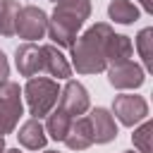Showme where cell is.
<instances>
[{"mask_svg": "<svg viewBox=\"0 0 153 153\" xmlns=\"http://www.w3.org/2000/svg\"><path fill=\"white\" fill-rule=\"evenodd\" d=\"M43 153H57V151H43Z\"/></svg>", "mask_w": 153, "mask_h": 153, "instance_id": "cb8c5ba5", "label": "cell"}, {"mask_svg": "<svg viewBox=\"0 0 153 153\" xmlns=\"http://www.w3.org/2000/svg\"><path fill=\"white\" fill-rule=\"evenodd\" d=\"M108 17L117 24H134L139 19V7L131 0H112L108 5Z\"/></svg>", "mask_w": 153, "mask_h": 153, "instance_id": "2e32d148", "label": "cell"}, {"mask_svg": "<svg viewBox=\"0 0 153 153\" xmlns=\"http://www.w3.org/2000/svg\"><path fill=\"white\" fill-rule=\"evenodd\" d=\"M65 143L67 148L72 151H86L93 146V134H91V124H88V117H74L72 124H69V131L65 136Z\"/></svg>", "mask_w": 153, "mask_h": 153, "instance_id": "7c38bea8", "label": "cell"}, {"mask_svg": "<svg viewBox=\"0 0 153 153\" xmlns=\"http://www.w3.org/2000/svg\"><path fill=\"white\" fill-rule=\"evenodd\" d=\"M7 76H10V62H7L5 53L0 50V84H2V81H7Z\"/></svg>", "mask_w": 153, "mask_h": 153, "instance_id": "ffe728a7", "label": "cell"}, {"mask_svg": "<svg viewBox=\"0 0 153 153\" xmlns=\"http://www.w3.org/2000/svg\"><path fill=\"white\" fill-rule=\"evenodd\" d=\"M124 153H134V151H124Z\"/></svg>", "mask_w": 153, "mask_h": 153, "instance_id": "d4e9b609", "label": "cell"}, {"mask_svg": "<svg viewBox=\"0 0 153 153\" xmlns=\"http://www.w3.org/2000/svg\"><path fill=\"white\" fill-rule=\"evenodd\" d=\"M112 26L108 22H98L93 26H88L74 43H72V67L79 74H98L108 69L105 62V45L108 38L112 36Z\"/></svg>", "mask_w": 153, "mask_h": 153, "instance_id": "6da1fadb", "label": "cell"}, {"mask_svg": "<svg viewBox=\"0 0 153 153\" xmlns=\"http://www.w3.org/2000/svg\"><path fill=\"white\" fill-rule=\"evenodd\" d=\"M108 81L110 86L120 88V91H127V88H139L146 79V72L141 65H136L134 60H127V62H120V65H110L108 69Z\"/></svg>", "mask_w": 153, "mask_h": 153, "instance_id": "ba28073f", "label": "cell"}, {"mask_svg": "<svg viewBox=\"0 0 153 153\" xmlns=\"http://www.w3.org/2000/svg\"><path fill=\"white\" fill-rule=\"evenodd\" d=\"M53 2H57V0H53Z\"/></svg>", "mask_w": 153, "mask_h": 153, "instance_id": "484cf974", "label": "cell"}, {"mask_svg": "<svg viewBox=\"0 0 153 153\" xmlns=\"http://www.w3.org/2000/svg\"><path fill=\"white\" fill-rule=\"evenodd\" d=\"M41 57H43V69L50 76H57V79H69L72 76V65L57 50V45H53V43L41 45Z\"/></svg>", "mask_w": 153, "mask_h": 153, "instance_id": "8fae6325", "label": "cell"}, {"mask_svg": "<svg viewBox=\"0 0 153 153\" xmlns=\"http://www.w3.org/2000/svg\"><path fill=\"white\" fill-rule=\"evenodd\" d=\"M91 14V0H57L55 12L48 19V36L53 38L55 45L72 48L76 41L79 29Z\"/></svg>", "mask_w": 153, "mask_h": 153, "instance_id": "7a4b0ae2", "label": "cell"}, {"mask_svg": "<svg viewBox=\"0 0 153 153\" xmlns=\"http://www.w3.org/2000/svg\"><path fill=\"white\" fill-rule=\"evenodd\" d=\"M151 136H153V124L148 120L141 122L139 129H134L131 134V141H134V148L139 153H151Z\"/></svg>", "mask_w": 153, "mask_h": 153, "instance_id": "d6986e66", "label": "cell"}, {"mask_svg": "<svg viewBox=\"0 0 153 153\" xmlns=\"http://www.w3.org/2000/svg\"><path fill=\"white\" fill-rule=\"evenodd\" d=\"M131 55H134V45H131L129 36H124V33H112V36L108 38V45H105V62H108V67H110V65L127 62V60H131Z\"/></svg>", "mask_w": 153, "mask_h": 153, "instance_id": "4fadbf2b", "label": "cell"}, {"mask_svg": "<svg viewBox=\"0 0 153 153\" xmlns=\"http://www.w3.org/2000/svg\"><path fill=\"white\" fill-rule=\"evenodd\" d=\"M136 50H139V55L143 60V72L146 69L153 72V29L151 26H146V29L139 31V36H136Z\"/></svg>", "mask_w": 153, "mask_h": 153, "instance_id": "ac0fdd59", "label": "cell"}, {"mask_svg": "<svg viewBox=\"0 0 153 153\" xmlns=\"http://www.w3.org/2000/svg\"><path fill=\"white\" fill-rule=\"evenodd\" d=\"M17 139H19V143H22L24 148H29V151H38V148H43V146H45V141H48L45 129H43L41 120H36V117L26 120V122L19 127Z\"/></svg>", "mask_w": 153, "mask_h": 153, "instance_id": "5bb4252c", "label": "cell"}, {"mask_svg": "<svg viewBox=\"0 0 153 153\" xmlns=\"http://www.w3.org/2000/svg\"><path fill=\"white\" fill-rule=\"evenodd\" d=\"M14 65L19 69L22 76H36L38 72H43V57H41V45L36 43H22L14 50Z\"/></svg>", "mask_w": 153, "mask_h": 153, "instance_id": "30bf717a", "label": "cell"}, {"mask_svg": "<svg viewBox=\"0 0 153 153\" xmlns=\"http://www.w3.org/2000/svg\"><path fill=\"white\" fill-rule=\"evenodd\" d=\"M88 124H91L93 143H110L112 139H117V124H115V117L110 110L93 108L88 115Z\"/></svg>", "mask_w": 153, "mask_h": 153, "instance_id": "9c48e42d", "label": "cell"}, {"mask_svg": "<svg viewBox=\"0 0 153 153\" xmlns=\"http://www.w3.org/2000/svg\"><path fill=\"white\" fill-rule=\"evenodd\" d=\"M24 98H26V105H29V112L41 120L45 117L55 105H57V98H60V86L55 79H48V76H31L24 86Z\"/></svg>", "mask_w": 153, "mask_h": 153, "instance_id": "3957f363", "label": "cell"}, {"mask_svg": "<svg viewBox=\"0 0 153 153\" xmlns=\"http://www.w3.org/2000/svg\"><path fill=\"white\" fill-rule=\"evenodd\" d=\"M48 120H45V136H50V139H55V141H65V136H67V131H69V124H72V120L74 117H69L67 112H62L60 108L57 110H50L48 115H45Z\"/></svg>", "mask_w": 153, "mask_h": 153, "instance_id": "9a60e30c", "label": "cell"}, {"mask_svg": "<svg viewBox=\"0 0 153 153\" xmlns=\"http://www.w3.org/2000/svg\"><path fill=\"white\" fill-rule=\"evenodd\" d=\"M57 108H60L62 112H67L69 117L84 115V112L91 108V98H88V91L84 88V84H81V81H74V79H67L65 88H60Z\"/></svg>", "mask_w": 153, "mask_h": 153, "instance_id": "52a82bcc", "label": "cell"}, {"mask_svg": "<svg viewBox=\"0 0 153 153\" xmlns=\"http://www.w3.org/2000/svg\"><path fill=\"white\" fill-rule=\"evenodd\" d=\"M141 2V7L148 12V14H153V0H139Z\"/></svg>", "mask_w": 153, "mask_h": 153, "instance_id": "44dd1931", "label": "cell"}, {"mask_svg": "<svg viewBox=\"0 0 153 153\" xmlns=\"http://www.w3.org/2000/svg\"><path fill=\"white\" fill-rule=\"evenodd\" d=\"M0 153H5V136L0 134Z\"/></svg>", "mask_w": 153, "mask_h": 153, "instance_id": "7402d4cb", "label": "cell"}, {"mask_svg": "<svg viewBox=\"0 0 153 153\" xmlns=\"http://www.w3.org/2000/svg\"><path fill=\"white\" fill-rule=\"evenodd\" d=\"M24 112L22 103V88L14 81H2L0 84V134H12L14 127L19 124V117Z\"/></svg>", "mask_w": 153, "mask_h": 153, "instance_id": "277c9868", "label": "cell"}, {"mask_svg": "<svg viewBox=\"0 0 153 153\" xmlns=\"http://www.w3.org/2000/svg\"><path fill=\"white\" fill-rule=\"evenodd\" d=\"M112 115L124 124V127H134L139 122H143L148 117V103L143 96L136 93H120L112 100Z\"/></svg>", "mask_w": 153, "mask_h": 153, "instance_id": "8992f818", "label": "cell"}, {"mask_svg": "<svg viewBox=\"0 0 153 153\" xmlns=\"http://www.w3.org/2000/svg\"><path fill=\"white\" fill-rule=\"evenodd\" d=\"M17 14H19L17 0H0V36H14Z\"/></svg>", "mask_w": 153, "mask_h": 153, "instance_id": "e0dca14e", "label": "cell"}, {"mask_svg": "<svg viewBox=\"0 0 153 153\" xmlns=\"http://www.w3.org/2000/svg\"><path fill=\"white\" fill-rule=\"evenodd\" d=\"M48 31V14L36 7V5H26V7H19V14H17V29L14 33L19 38H24L26 43H33L38 38H43Z\"/></svg>", "mask_w": 153, "mask_h": 153, "instance_id": "5b68a950", "label": "cell"}, {"mask_svg": "<svg viewBox=\"0 0 153 153\" xmlns=\"http://www.w3.org/2000/svg\"><path fill=\"white\" fill-rule=\"evenodd\" d=\"M5 153H22L19 148H5Z\"/></svg>", "mask_w": 153, "mask_h": 153, "instance_id": "603a6c76", "label": "cell"}]
</instances>
